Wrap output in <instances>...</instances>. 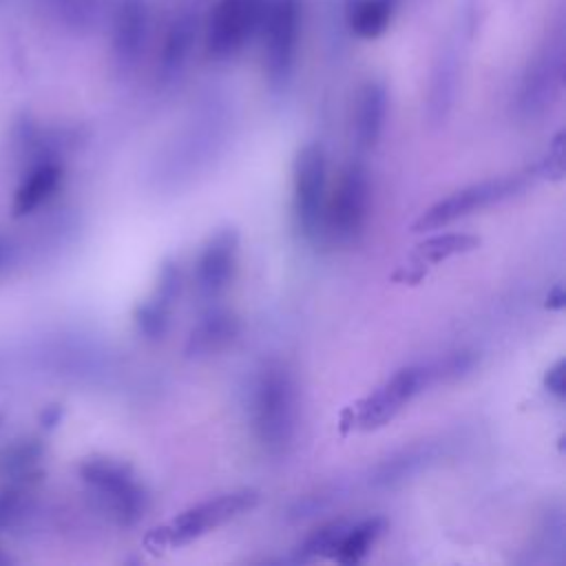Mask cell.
Returning a JSON list of instances; mask_svg holds the SVG:
<instances>
[{"label":"cell","instance_id":"7a4b0ae2","mask_svg":"<svg viewBox=\"0 0 566 566\" xmlns=\"http://www.w3.org/2000/svg\"><path fill=\"white\" fill-rule=\"evenodd\" d=\"M259 502V491L256 489H239L232 493H223L219 497L206 500L197 506L186 509L164 526L150 531L146 537V544L150 548H172L188 544L208 531L234 520L237 515L254 509Z\"/></svg>","mask_w":566,"mask_h":566},{"label":"cell","instance_id":"9c48e42d","mask_svg":"<svg viewBox=\"0 0 566 566\" xmlns=\"http://www.w3.org/2000/svg\"><path fill=\"white\" fill-rule=\"evenodd\" d=\"M369 179L360 164H349L336 184L329 201H325L323 226L338 241L354 239L367 219Z\"/></svg>","mask_w":566,"mask_h":566},{"label":"cell","instance_id":"e0dca14e","mask_svg":"<svg viewBox=\"0 0 566 566\" xmlns=\"http://www.w3.org/2000/svg\"><path fill=\"white\" fill-rule=\"evenodd\" d=\"M394 11L396 0H352L347 7V24L358 38L374 40L389 29Z\"/></svg>","mask_w":566,"mask_h":566},{"label":"cell","instance_id":"ba28073f","mask_svg":"<svg viewBox=\"0 0 566 566\" xmlns=\"http://www.w3.org/2000/svg\"><path fill=\"white\" fill-rule=\"evenodd\" d=\"M431 371L424 367H402L389 380H385L374 394L356 402L345 413L352 416L349 427L371 431L387 424L429 380Z\"/></svg>","mask_w":566,"mask_h":566},{"label":"cell","instance_id":"5b68a950","mask_svg":"<svg viewBox=\"0 0 566 566\" xmlns=\"http://www.w3.org/2000/svg\"><path fill=\"white\" fill-rule=\"evenodd\" d=\"M528 172H517V175H509V177H493V179H484L471 186H464L455 192H451L449 197L436 201L431 208H427L411 226V232H424V230H436L442 226H449L455 219H462L475 210H482L491 203L504 201L513 195H517L520 190L526 188L528 184Z\"/></svg>","mask_w":566,"mask_h":566},{"label":"cell","instance_id":"8992f818","mask_svg":"<svg viewBox=\"0 0 566 566\" xmlns=\"http://www.w3.org/2000/svg\"><path fill=\"white\" fill-rule=\"evenodd\" d=\"M564 84V33L555 29L528 62L520 93L517 111L524 117H537L559 97Z\"/></svg>","mask_w":566,"mask_h":566},{"label":"cell","instance_id":"9a60e30c","mask_svg":"<svg viewBox=\"0 0 566 566\" xmlns=\"http://www.w3.org/2000/svg\"><path fill=\"white\" fill-rule=\"evenodd\" d=\"M387 88L378 80H369L363 84L358 99H356V142L360 148H374L382 135L385 119H387Z\"/></svg>","mask_w":566,"mask_h":566},{"label":"cell","instance_id":"30bf717a","mask_svg":"<svg viewBox=\"0 0 566 566\" xmlns=\"http://www.w3.org/2000/svg\"><path fill=\"white\" fill-rule=\"evenodd\" d=\"M82 475L122 524H133L144 515L146 495L126 467L111 460H93L82 467Z\"/></svg>","mask_w":566,"mask_h":566},{"label":"cell","instance_id":"d4e9b609","mask_svg":"<svg viewBox=\"0 0 566 566\" xmlns=\"http://www.w3.org/2000/svg\"><path fill=\"white\" fill-rule=\"evenodd\" d=\"M4 254H7V245L0 241V265H2V261H4Z\"/></svg>","mask_w":566,"mask_h":566},{"label":"cell","instance_id":"7402d4cb","mask_svg":"<svg viewBox=\"0 0 566 566\" xmlns=\"http://www.w3.org/2000/svg\"><path fill=\"white\" fill-rule=\"evenodd\" d=\"M168 318H170V307H166L153 298H148L144 305H139V310L135 314L137 327L146 338L164 336V332L168 327Z\"/></svg>","mask_w":566,"mask_h":566},{"label":"cell","instance_id":"7c38bea8","mask_svg":"<svg viewBox=\"0 0 566 566\" xmlns=\"http://www.w3.org/2000/svg\"><path fill=\"white\" fill-rule=\"evenodd\" d=\"M460 57H462V31H455L438 51V57L433 62L431 71V84H429V119L431 124L444 122V117L451 111L455 88H458V75H460Z\"/></svg>","mask_w":566,"mask_h":566},{"label":"cell","instance_id":"4fadbf2b","mask_svg":"<svg viewBox=\"0 0 566 566\" xmlns=\"http://www.w3.org/2000/svg\"><path fill=\"white\" fill-rule=\"evenodd\" d=\"M150 11L146 0H119L113 13V53L122 66H133L148 40Z\"/></svg>","mask_w":566,"mask_h":566},{"label":"cell","instance_id":"603a6c76","mask_svg":"<svg viewBox=\"0 0 566 566\" xmlns=\"http://www.w3.org/2000/svg\"><path fill=\"white\" fill-rule=\"evenodd\" d=\"M544 385H546V389H548L557 400H564V396H566V374H564V360H562V358L546 371Z\"/></svg>","mask_w":566,"mask_h":566},{"label":"cell","instance_id":"ffe728a7","mask_svg":"<svg viewBox=\"0 0 566 566\" xmlns=\"http://www.w3.org/2000/svg\"><path fill=\"white\" fill-rule=\"evenodd\" d=\"M60 184V168L55 164L38 166L20 186L15 197V214H27L42 206Z\"/></svg>","mask_w":566,"mask_h":566},{"label":"cell","instance_id":"3957f363","mask_svg":"<svg viewBox=\"0 0 566 566\" xmlns=\"http://www.w3.org/2000/svg\"><path fill=\"white\" fill-rule=\"evenodd\" d=\"M265 0H217L203 24V46L212 60H230L259 35Z\"/></svg>","mask_w":566,"mask_h":566},{"label":"cell","instance_id":"2e32d148","mask_svg":"<svg viewBox=\"0 0 566 566\" xmlns=\"http://www.w3.org/2000/svg\"><path fill=\"white\" fill-rule=\"evenodd\" d=\"M237 318L228 312H212L199 321V325L190 332L186 352L190 356H206L219 352L237 336Z\"/></svg>","mask_w":566,"mask_h":566},{"label":"cell","instance_id":"5bb4252c","mask_svg":"<svg viewBox=\"0 0 566 566\" xmlns=\"http://www.w3.org/2000/svg\"><path fill=\"white\" fill-rule=\"evenodd\" d=\"M197 29L199 20L190 11H181L168 22L159 51V75L164 80H172L186 66L197 40Z\"/></svg>","mask_w":566,"mask_h":566},{"label":"cell","instance_id":"6da1fadb","mask_svg":"<svg viewBox=\"0 0 566 566\" xmlns=\"http://www.w3.org/2000/svg\"><path fill=\"white\" fill-rule=\"evenodd\" d=\"M254 431L270 453H283L296 431V385L281 363L268 365L254 387Z\"/></svg>","mask_w":566,"mask_h":566},{"label":"cell","instance_id":"d6986e66","mask_svg":"<svg viewBox=\"0 0 566 566\" xmlns=\"http://www.w3.org/2000/svg\"><path fill=\"white\" fill-rule=\"evenodd\" d=\"M480 245V237L467 234V232H447V234H436L431 239H424L422 243L416 245L413 250V263L427 268L431 263H440L449 256L471 252Z\"/></svg>","mask_w":566,"mask_h":566},{"label":"cell","instance_id":"cb8c5ba5","mask_svg":"<svg viewBox=\"0 0 566 566\" xmlns=\"http://www.w3.org/2000/svg\"><path fill=\"white\" fill-rule=\"evenodd\" d=\"M564 301H566V294H564V287L557 283L548 290V296H546V307L548 310H562L564 307Z\"/></svg>","mask_w":566,"mask_h":566},{"label":"cell","instance_id":"44dd1931","mask_svg":"<svg viewBox=\"0 0 566 566\" xmlns=\"http://www.w3.org/2000/svg\"><path fill=\"white\" fill-rule=\"evenodd\" d=\"M345 522H329L321 528H316L301 546V557H332L340 535L345 533Z\"/></svg>","mask_w":566,"mask_h":566},{"label":"cell","instance_id":"52a82bcc","mask_svg":"<svg viewBox=\"0 0 566 566\" xmlns=\"http://www.w3.org/2000/svg\"><path fill=\"white\" fill-rule=\"evenodd\" d=\"M325 153L318 144H305L296 150L292 164V206L298 230L305 237H316L325 214Z\"/></svg>","mask_w":566,"mask_h":566},{"label":"cell","instance_id":"8fae6325","mask_svg":"<svg viewBox=\"0 0 566 566\" xmlns=\"http://www.w3.org/2000/svg\"><path fill=\"white\" fill-rule=\"evenodd\" d=\"M239 254V232L234 228L217 230L203 245L197 261V287L203 296H219L232 281Z\"/></svg>","mask_w":566,"mask_h":566},{"label":"cell","instance_id":"ac0fdd59","mask_svg":"<svg viewBox=\"0 0 566 566\" xmlns=\"http://www.w3.org/2000/svg\"><path fill=\"white\" fill-rule=\"evenodd\" d=\"M382 528H385L382 517H369V520H363L356 524H347L345 533L340 535V539L332 553V559H336L340 564L360 562L367 555V551L371 548V544L380 537Z\"/></svg>","mask_w":566,"mask_h":566},{"label":"cell","instance_id":"277c9868","mask_svg":"<svg viewBox=\"0 0 566 566\" xmlns=\"http://www.w3.org/2000/svg\"><path fill=\"white\" fill-rule=\"evenodd\" d=\"M301 0H265L259 35L263 40V64L272 82L290 77L301 46Z\"/></svg>","mask_w":566,"mask_h":566}]
</instances>
